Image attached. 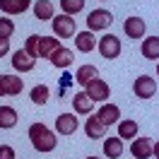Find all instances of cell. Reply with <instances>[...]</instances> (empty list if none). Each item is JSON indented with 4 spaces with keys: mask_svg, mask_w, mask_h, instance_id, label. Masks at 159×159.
<instances>
[{
    "mask_svg": "<svg viewBox=\"0 0 159 159\" xmlns=\"http://www.w3.org/2000/svg\"><path fill=\"white\" fill-rule=\"evenodd\" d=\"M104 154L109 159H118L123 154V140L116 135V138H106L104 140Z\"/></svg>",
    "mask_w": 159,
    "mask_h": 159,
    "instance_id": "44dd1931",
    "label": "cell"
},
{
    "mask_svg": "<svg viewBox=\"0 0 159 159\" xmlns=\"http://www.w3.org/2000/svg\"><path fill=\"white\" fill-rule=\"evenodd\" d=\"M31 5V0H0V10L5 15H22L27 12Z\"/></svg>",
    "mask_w": 159,
    "mask_h": 159,
    "instance_id": "2e32d148",
    "label": "cell"
},
{
    "mask_svg": "<svg viewBox=\"0 0 159 159\" xmlns=\"http://www.w3.org/2000/svg\"><path fill=\"white\" fill-rule=\"evenodd\" d=\"M60 10L63 15H77V12L84 10V0H60Z\"/></svg>",
    "mask_w": 159,
    "mask_h": 159,
    "instance_id": "d4e9b609",
    "label": "cell"
},
{
    "mask_svg": "<svg viewBox=\"0 0 159 159\" xmlns=\"http://www.w3.org/2000/svg\"><path fill=\"white\" fill-rule=\"evenodd\" d=\"M94 77H99V70L94 68V65H80V70H77V75H75V82H80L82 87L89 82V80H94Z\"/></svg>",
    "mask_w": 159,
    "mask_h": 159,
    "instance_id": "cb8c5ba5",
    "label": "cell"
},
{
    "mask_svg": "<svg viewBox=\"0 0 159 159\" xmlns=\"http://www.w3.org/2000/svg\"><path fill=\"white\" fill-rule=\"evenodd\" d=\"M152 149H154V142L149 138H135L133 145H130L133 157H138V159H152Z\"/></svg>",
    "mask_w": 159,
    "mask_h": 159,
    "instance_id": "ba28073f",
    "label": "cell"
},
{
    "mask_svg": "<svg viewBox=\"0 0 159 159\" xmlns=\"http://www.w3.org/2000/svg\"><path fill=\"white\" fill-rule=\"evenodd\" d=\"M140 53L147 60H157L159 58V36H145L142 46H140Z\"/></svg>",
    "mask_w": 159,
    "mask_h": 159,
    "instance_id": "e0dca14e",
    "label": "cell"
},
{
    "mask_svg": "<svg viewBox=\"0 0 159 159\" xmlns=\"http://www.w3.org/2000/svg\"><path fill=\"white\" fill-rule=\"evenodd\" d=\"M157 75H159V63H157Z\"/></svg>",
    "mask_w": 159,
    "mask_h": 159,
    "instance_id": "836d02e7",
    "label": "cell"
},
{
    "mask_svg": "<svg viewBox=\"0 0 159 159\" xmlns=\"http://www.w3.org/2000/svg\"><path fill=\"white\" fill-rule=\"evenodd\" d=\"M0 97H5V92H2V75H0Z\"/></svg>",
    "mask_w": 159,
    "mask_h": 159,
    "instance_id": "1f68e13d",
    "label": "cell"
},
{
    "mask_svg": "<svg viewBox=\"0 0 159 159\" xmlns=\"http://www.w3.org/2000/svg\"><path fill=\"white\" fill-rule=\"evenodd\" d=\"M39 39H41L39 34H31L29 39L24 41V51H27V53H29V56H31L34 60L39 58Z\"/></svg>",
    "mask_w": 159,
    "mask_h": 159,
    "instance_id": "4316f807",
    "label": "cell"
},
{
    "mask_svg": "<svg viewBox=\"0 0 159 159\" xmlns=\"http://www.w3.org/2000/svg\"><path fill=\"white\" fill-rule=\"evenodd\" d=\"M15 34V22L10 17H0V39H10Z\"/></svg>",
    "mask_w": 159,
    "mask_h": 159,
    "instance_id": "83f0119b",
    "label": "cell"
},
{
    "mask_svg": "<svg viewBox=\"0 0 159 159\" xmlns=\"http://www.w3.org/2000/svg\"><path fill=\"white\" fill-rule=\"evenodd\" d=\"M101 2H104V0H101Z\"/></svg>",
    "mask_w": 159,
    "mask_h": 159,
    "instance_id": "e575fe53",
    "label": "cell"
},
{
    "mask_svg": "<svg viewBox=\"0 0 159 159\" xmlns=\"http://www.w3.org/2000/svg\"><path fill=\"white\" fill-rule=\"evenodd\" d=\"M92 109H94V101L87 97V92H77L72 97V111L75 113H92Z\"/></svg>",
    "mask_w": 159,
    "mask_h": 159,
    "instance_id": "ffe728a7",
    "label": "cell"
},
{
    "mask_svg": "<svg viewBox=\"0 0 159 159\" xmlns=\"http://www.w3.org/2000/svg\"><path fill=\"white\" fill-rule=\"evenodd\" d=\"M29 140L31 147L36 152H53L56 145H58V138L51 128H46L43 123H31L29 125Z\"/></svg>",
    "mask_w": 159,
    "mask_h": 159,
    "instance_id": "6da1fadb",
    "label": "cell"
},
{
    "mask_svg": "<svg viewBox=\"0 0 159 159\" xmlns=\"http://www.w3.org/2000/svg\"><path fill=\"white\" fill-rule=\"evenodd\" d=\"M0 159H15V149L10 145H0Z\"/></svg>",
    "mask_w": 159,
    "mask_h": 159,
    "instance_id": "f1b7e54d",
    "label": "cell"
},
{
    "mask_svg": "<svg viewBox=\"0 0 159 159\" xmlns=\"http://www.w3.org/2000/svg\"><path fill=\"white\" fill-rule=\"evenodd\" d=\"M111 24H113V15L109 10H104V7H97V10H92L87 15V29L89 31H104Z\"/></svg>",
    "mask_w": 159,
    "mask_h": 159,
    "instance_id": "3957f363",
    "label": "cell"
},
{
    "mask_svg": "<svg viewBox=\"0 0 159 159\" xmlns=\"http://www.w3.org/2000/svg\"><path fill=\"white\" fill-rule=\"evenodd\" d=\"M152 157H157V159H159V140L154 142V149H152Z\"/></svg>",
    "mask_w": 159,
    "mask_h": 159,
    "instance_id": "4dcf8cb0",
    "label": "cell"
},
{
    "mask_svg": "<svg viewBox=\"0 0 159 159\" xmlns=\"http://www.w3.org/2000/svg\"><path fill=\"white\" fill-rule=\"evenodd\" d=\"M24 89V80L17 77V75H2V92L7 97H17Z\"/></svg>",
    "mask_w": 159,
    "mask_h": 159,
    "instance_id": "7c38bea8",
    "label": "cell"
},
{
    "mask_svg": "<svg viewBox=\"0 0 159 159\" xmlns=\"http://www.w3.org/2000/svg\"><path fill=\"white\" fill-rule=\"evenodd\" d=\"M75 46H77L80 53H89V51L97 48V36H94V31H80L75 34Z\"/></svg>",
    "mask_w": 159,
    "mask_h": 159,
    "instance_id": "8fae6325",
    "label": "cell"
},
{
    "mask_svg": "<svg viewBox=\"0 0 159 159\" xmlns=\"http://www.w3.org/2000/svg\"><path fill=\"white\" fill-rule=\"evenodd\" d=\"M77 130V116L75 113H60L56 118V133L58 135H72Z\"/></svg>",
    "mask_w": 159,
    "mask_h": 159,
    "instance_id": "9c48e42d",
    "label": "cell"
},
{
    "mask_svg": "<svg viewBox=\"0 0 159 159\" xmlns=\"http://www.w3.org/2000/svg\"><path fill=\"white\" fill-rule=\"evenodd\" d=\"M133 92H135L138 99H152L157 94V82L149 77V75H140L135 80V84H133Z\"/></svg>",
    "mask_w": 159,
    "mask_h": 159,
    "instance_id": "5b68a950",
    "label": "cell"
},
{
    "mask_svg": "<svg viewBox=\"0 0 159 159\" xmlns=\"http://www.w3.org/2000/svg\"><path fill=\"white\" fill-rule=\"evenodd\" d=\"M34 65H36V60L31 58L27 51H15L12 53V68L17 70V72H29V70H34Z\"/></svg>",
    "mask_w": 159,
    "mask_h": 159,
    "instance_id": "30bf717a",
    "label": "cell"
},
{
    "mask_svg": "<svg viewBox=\"0 0 159 159\" xmlns=\"http://www.w3.org/2000/svg\"><path fill=\"white\" fill-rule=\"evenodd\" d=\"M48 97H51V89L46 87V84H36V87L31 89V101L39 104V106H43V104L48 101Z\"/></svg>",
    "mask_w": 159,
    "mask_h": 159,
    "instance_id": "484cf974",
    "label": "cell"
},
{
    "mask_svg": "<svg viewBox=\"0 0 159 159\" xmlns=\"http://www.w3.org/2000/svg\"><path fill=\"white\" fill-rule=\"evenodd\" d=\"M34 17H36V20H41V22L53 20V17H56L53 2H51V0H36V2H34Z\"/></svg>",
    "mask_w": 159,
    "mask_h": 159,
    "instance_id": "ac0fdd59",
    "label": "cell"
},
{
    "mask_svg": "<svg viewBox=\"0 0 159 159\" xmlns=\"http://www.w3.org/2000/svg\"><path fill=\"white\" fill-rule=\"evenodd\" d=\"M63 43L58 41V36H41L39 39V58H51L53 51H58Z\"/></svg>",
    "mask_w": 159,
    "mask_h": 159,
    "instance_id": "d6986e66",
    "label": "cell"
},
{
    "mask_svg": "<svg viewBox=\"0 0 159 159\" xmlns=\"http://www.w3.org/2000/svg\"><path fill=\"white\" fill-rule=\"evenodd\" d=\"M99 53L106 60L118 58V53H120V41H118V36H113V34L101 36V39H99Z\"/></svg>",
    "mask_w": 159,
    "mask_h": 159,
    "instance_id": "8992f818",
    "label": "cell"
},
{
    "mask_svg": "<svg viewBox=\"0 0 159 159\" xmlns=\"http://www.w3.org/2000/svg\"><path fill=\"white\" fill-rule=\"evenodd\" d=\"M97 118L109 128V125H113V123H118V118H120V111H118V106L116 104H104L99 109V113H97Z\"/></svg>",
    "mask_w": 159,
    "mask_h": 159,
    "instance_id": "5bb4252c",
    "label": "cell"
},
{
    "mask_svg": "<svg viewBox=\"0 0 159 159\" xmlns=\"http://www.w3.org/2000/svg\"><path fill=\"white\" fill-rule=\"evenodd\" d=\"M118 138L120 140H135L138 138V123L130 120V118L120 120L118 123Z\"/></svg>",
    "mask_w": 159,
    "mask_h": 159,
    "instance_id": "603a6c76",
    "label": "cell"
},
{
    "mask_svg": "<svg viewBox=\"0 0 159 159\" xmlns=\"http://www.w3.org/2000/svg\"><path fill=\"white\" fill-rule=\"evenodd\" d=\"M15 125H17V111L12 106H0V128L10 130Z\"/></svg>",
    "mask_w": 159,
    "mask_h": 159,
    "instance_id": "7402d4cb",
    "label": "cell"
},
{
    "mask_svg": "<svg viewBox=\"0 0 159 159\" xmlns=\"http://www.w3.org/2000/svg\"><path fill=\"white\" fill-rule=\"evenodd\" d=\"M84 133H87V138H92V140L106 138V125H104V123L97 118V113H94V116H89L87 123H84Z\"/></svg>",
    "mask_w": 159,
    "mask_h": 159,
    "instance_id": "9a60e30c",
    "label": "cell"
},
{
    "mask_svg": "<svg viewBox=\"0 0 159 159\" xmlns=\"http://www.w3.org/2000/svg\"><path fill=\"white\" fill-rule=\"evenodd\" d=\"M48 60L56 65V68H70V65H72V60H75V53H72L70 48H65V46H60L58 51H53V53H51Z\"/></svg>",
    "mask_w": 159,
    "mask_h": 159,
    "instance_id": "4fadbf2b",
    "label": "cell"
},
{
    "mask_svg": "<svg viewBox=\"0 0 159 159\" xmlns=\"http://www.w3.org/2000/svg\"><path fill=\"white\" fill-rule=\"evenodd\" d=\"M10 53V39H0V58Z\"/></svg>",
    "mask_w": 159,
    "mask_h": 159,
    "instance_id": "f546056e",
    "label": "cell"
},
{
    "mask_svg": "<svg viewBox=\"0 0 159 159\" xmlns=\"http://www.w3.org/2000/svg\"><path fill=\"white\" fill-rule=\"evenodd\" d=\"M84 92H87V97H89L92 101H104V99L111 97V87L104 82V80H99V77L89 80V82L84 84Z\"/></svg>",
    "mask_w": 159,
    "mask_h": 159,
    "instance_id": "277c9868",
    "label": "cell"
},
{
    "mask_svg": "<svg viewBox=\"0 0 159 159\" xmlns=\"http://www.w3.org/2000/svg\"><path fill=\"white\" fill-rule=\"evenodd\" d=\"M51 27H53V34L58 39H70V36L77 34V24H75V20L70 15H56L53 22H51Z\"/></svg>",
    "mask_w": 159,
    "mask_h": 159,
    "instance_id": "7a4b0ae2",
    "label": "cell"
},
{
    "mask_svg": "<svg viewBox=\"0 0 159 159\" xmlns=\"http://www.w3.org/2000/svg\"><path fill=\"white\" fill-rule=\"evenodd\" d=\"M84 159H99V157H84Z\"/></svg>",
    "mask_w": 159,
    "mask_h": 159,
    "instance_id": "d6a6232c",
    "label": "cell"
},
{
    "mask_svg": "<svg viewBox=\"0 0 159 159\" xmlns=\"http://www.w3.org/2000/svg\"><path fill=\"white\" fill-rule=\"evenodd\" d=\"M123 31H125V36L130 39H145V31H147V24L142 17H128V20L123 22Z\"/></svg>",
    "mask_w": 159,
    "mask_h": 159,
    "instance_id": "52a82bcc",
    "label": "cell"
}]
</instances>
